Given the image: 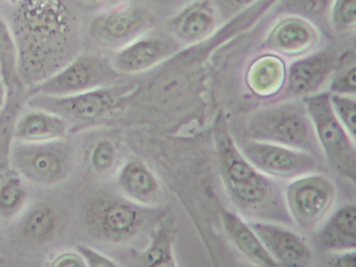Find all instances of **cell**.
I'll use <instances>...</instances> for the list:
<instances>
[{"label": "cell", "instance_id": "obj_1", "mask_svg": "<svg viewBox=\"0 0 356 267\" xmlns=\"http://www.w3.org/2000/svg\"><path fill=\"white\" fill-rule=\"evenodd\" d=\"M11 27L18 52V76L36 85L80 52L78 20L64 0H20Z\"/></svg>", "mask_w": 356, "mask_h": 267}, {"label": "cell", "instance_id": "obj_2", "mask_svg": "<svg viewBox=\"0 0 356 267\" xmlns=\"http://www.w3.org/2000/svg\"><path fill=\"white\" fill-rule=\"evenodd\" d=\"M214 147L220 177L235 208L247 220L291 223L278 179L260 172L233 140L224 114L213 124Z\"/></svg>", "mask_w": 356, "mask_h": 267}, {"label": "cell", "instance_id": "obj_3", "mask_svg": "<svg viewBox=\"0 0 356 267\" xmlns=\"http://www.w3.org/2000/svg\"><path fill=\"white\" fill-rule=\"evenodd\" d=\"M248 139L296 148L324 159L304 100L289 99L257 108L247 121Z\"/></svg>", "mask_w": 356, "mask_h": 267}, {"label": "cell", "instance_id": "obj_4", "mask_svg": "<svg viewBox=\"0 0 356 267\" xmlns=\"http://www.w3.org/2000/svg\"><path fill=\"white\" fill-rule=\"evenodd\" d=\"M10 163L30 183L43 187L59 185L74 169V148L64 139L47 142L12 143Z\"/></svg>", "mask_w": 356, "mask_h": 267}, {"label": "cell", "instance_id": "obj_5", "mask_svg": "<svg viewBox=\"0 0 356 267\" xmlns=\"http://www.w3.org/2000/svg\"><path fill=\"white\" fill-rule=\"evenodd\" d=\"M137 92L134 83H110L66 96L31 95L28 106L55 113L64 119L95 121L122 108Z\"/></svg>", "mask_w": 356, "mask_h": 267}, {"label": "cell", "instance_id": "obj_6", "mask_svg": "<svg viewBox=\"0 0 356 267\" xmlns=\"http://www.w3.org/2000/svg\"><path fill=\"white\" fill-rule=\"evenodd\" d=\"M151 218V208L127 197L97 196L87 202L84 220L92 235L108 243L134 239Z\"/></svg>", "mask_w": 356, "mask_h": 267}, {"label": "cell", "instance_id": "obj_7", "mask_svg": "<svg viewBox=\"0 0 356 267\" xmlns=\"http://www.w3.org/2000/svg\"><path fill=\"white\" fill-rule=\"evenodd\" d=\"M314 124L323 156L328 164L346 179L355 181V139L339 122L333 113L328 92H318L303 98Z\"/></svg>", "mask_w": 356, "mask_h": 267}, {"label": "cell", "instance_id": "obj_8", "mask_svg": "<svg viewBox=\"0 0 356 267\" xmlns=\"http://www.w3.org/2000/svg\"><path fill=\"white\" fill-rule=\"evenodd\" d=\"M337 198L334 181L320 171L291 179L284 200L291 222L305 231L318 229L332 211Z\"/></svg>", "mask_w": 356, "mask_h": 267}, {"label": "cell", "instance_id": "obj_9", "mask_svg": "<svg viewBox=\"0 0 356 267\" xmlns=\"http://www.w3.org/2000/svg\"><path fill=\"white\" fill-rule=\"evenodd\" d=\"M120 75L102 54L80 52L57 72L32 86L30 95H72L115 83Z\"/></svg>", "mask_w": 356, "mask_h": 267}, {"label": "cell", "instance_id": "obj_10", "mask_svg": "<svg viewBox=\"0 0 356 267\" xmlns=\"http://www.w3.org/2000/svg\"><path fill=\"white\" fill-rule=\"evenodd\" d=\"M247 160L260 172L275 179H291L322 169V159L296 148L248 139L238 145Z\"/></svg>", "mask_w": 356, "mask_h": 267}, {"label": "cell", "instance_id": "obj_11", "mask_svg": "<svg viewBox=\"0 0 356 267\" xmlns=\"http://www.w3.org/2000/svg\"><path fill=\"white\" fill-rule=\"evenodd\" d=\"M149 22V15L143 8H113L97 15L89 25L88 33L97 45L118 49L140 37Z\"/></svg>", "mask_w": 356, "mask_h": 267}, {"label": "cell", "instance_id": "obj_12", "mask_svg": "<svg viewBox=\"0 0 356 267\" xmlns=\"http://www.w3.org/2000/svg\"><path fill=\"white\" fill-rule=\"evenodd\" d=\"M247 221L278 266L303 267L312 262V250L305 240L286 225L273 221Z\"/></svg>", "mask_w": 356, "mask_h": 267}, {"label": "cell", "instance_id": "obj_13", "mask_svg": "<svg viewBox=\"0 0 356 267\" xmlns=\"http://www.w3.org/2000/svg\"><path fill=\"white\" fill-rule=\"evenodd\" d=\"M176 42L156 35H140L118 48L112 58V67L120 74H134L153 68L176 51Z\"/></svg>", "mask_w": 356, "mask_h": 267}, {"label": "cell", "instance_id": "obj_14", "mask_svg": "<svg viewBox=\"0 0 356 267\" xmlns=\"http://www.w3.org/2000/svg\"><path fill=\"white\" fill-rule=\"evenodd\" d=\"M334 58L326 52H316L291 63L286 70L287 93L293 97H307L318 93L334 71Z\"/></svg>", "mask_w": 356, "mask_h": 267}, {"label": "cell", "instance_id": "obj_15", "mask_svg": "<svg viewBox=\"0 0 356 267\" xmlns=\"http://www.w3.org/2000/svg\"><path fill=\"white\" fill-rule=\"evenodd\" d=\"M316 29L301 17H289L275 25L264 47L283 56H301L318 43Z\"/></svg>", "mask_w": 356, "mask_h": 267}, {"label": "cell", "instance_id": "obj_16", "mask_svg": "<svg viewBox=\"0 0 356 267\" xmlns=\"http://www.w3.org/2000/svg\"><path fill=\"white\" fill-rule=\"evenodd\" d=\"M118 184L124 197L143 207L153 208L161 200V185L155 173L139 159L128 161L120 168Z\"/></svg>", "mask_w": 356, "mask_h": 267}, {"label": "cell", "instance_id": "obj_17", "mask_svg": "<svg viewBox=\"0 0 356 267\" xmlns=\"http://www.w3.org/2000/svg\"><path fill=\"white\" fill-rule=\"evenodd\" d=\"M67 131V120L63 117L41 108H32L16 122L14 140L30 143L54 141L64 139Z\"/></svg>", "mask_w": 356, "mask_h": 267}, {"label": "cell", "instance_id": "obj_18", "mask_svg": "<svg viewBox=\"0 0 356 267\" xmlns=\"http://www.w3.org/2000/svg\"><path fill=\"white\" fill-rule=\"evenodd\" d=\"M220 218L229 239L254 264L262 267L278 266L243 217L228 209L222 208Z\"/></svg>", "mask_w": 356, "mask_h": 267}, {"label": "cell", "instance_id": "obj_19", "mask_svg": "<svg viewBox=\"0 0 356 267\" xmlns=\"http://www.w3.org/2000/svg\"><path fill=\"white\" fill-rule=\"evenodd\" d=\"M318 241L333 252L356 248V206L346 204L331 212L320 225Z\"/></svg>", "mask_w": 356, "mask_h": 267}, {"label": "cell", "instance_id": "obj_20", "mask_svg": "<svg viewBox=\"0 0 356 267\" xmlns=\"http://www.w3.org/2000/svg\"><path fill=\"white\" fill-rule=\"evenodd\" d=\"M286 79V67L279 56L266 54L256 58L247 71L248 87L260 97H272L282 90Z\"/></svg>", "mask_w": 356, "mask_h": 267}, {"label": "cell", "instance_id": "obj_21", "mask_svg": "<svg viewBox=\"0 0 356 267\" xmlns=\"http://www.w3.org/2000/svg\"><path fill=\"white\" fill-rule=\"evenodd\" d=\"M172 31L179 41L197 43L213 33L214 10L206 3L191 4L172 21Z\"/></svg>", "mask_w": 356, "mask_h": 267}, {"label": "cell", "instance_id": "obj_22", "mask_svg": "<svg viewBox=\"0 0 356 267\" xmlns=\"http://www.w3.org/2000/svg\"><path fill=\"white\" fill-rule=\"evenodd\" d=\"M137 266H176L172 238V222L170 218H162L154 227L149 242L143 252L134 257Z\"/></svg>", "mask_w": 356, "mask_h": 267}, {"label": "cell", "instance_id": "obj_23", "mask_svg": "<svg viewBox=\"0 0 356 267\" xmlns=\"http://www.w3.org/2000/svg\"><path fill=\"white\" fill-rule=\"evenodd\" d=\"M58 225L59 221L55 209L39 202L24 213L20 222V235L29 243L42 245L53 239L57 233Z\"/></svg>", "mask_w": 356, "mask_h": 267}, {"label": "cell", "instance_id": "obj_24", "mask_svg": "<svg viewBox=\"0 0 356 267\" xmlns=\"http://www.w3.org/2000/svg\"><path fill=\"white\" fill-rule=\"evenodd\" d=\"M28 187L19 175H11L0 181V220L11 221L26 208Z\"/></svg>", "mask_w": 356, "mask_h": 267}, {"label": "cell", "instance_id": "obj_25", "mask_svg": "<svg viewBox=\"0 0 356 267\" xmlns=\"http://www.w3.org/2000/svg\"><path fill=\"white\" fill-rule=\"evenodd\" d=\"M0 72L7 86L8 93L13 92L18 76V52L10 25L0 18Z\"/></svg>", "mask_w": 356, "mask_h": 267}, {"label": "cell", "instance_id": "obj_26", "mask_svg": "<svg viewBox=\"0 0 356 267\" xmlns=\"http://www.w3.org/2000/svg\"><path fill=\"white\" fill-rule=\"evenodd\" d=\"M118 147L112 140L104 138L93 144L89 154V162L97 175H105L111 172L118 164Z\"/></svg>", "mask_w": 356, "mask_h": 267}, {"label": "cell", "instance_id": "obj_27", "mask_svg": "<svg viewBox=\"0 0 356 267\" xmlns=\"http://www.w3.org/2000/svg\"><path fill=\"white\" fill-rule=\"evenodd\" d=\"M330 79L329 93L355 96L356 64L353 56L345 58L339 66L335 67Z\"/></svg>", "mask_w": 356, "mask_h": 267}, {"label": "cell", "instance_id": "obj_28", "mask_svg": "<svg viewBox=\"0 0 356 267\" xmlns=\"http://www.w3.org/2000/svg\"><path fill=\"white\" fill-rule=\"evenodd\" d=\"M329 93V92H328ZM331 108L339 122L343 125L353 139L356 137L355 96L329 93Z\"/></svg>", "mask_w": 356, "mask_h": 267}, {"label": "cell", "instance_id": "obj_29", "mask_svg": "<svg viewBox=\"0 0 356 267\" xmlns=\"http://www.w3.org/2000/svg\"><path fill=\"white\" fill-rule=\"evenodd\" d=\"M330 4L332 26L339 31L354 29L356 23V0H332Z\"/></svg>", "mask_w": 356, "mask_h": 267}, {"label": "cell", "instance_id": "obj_30", "mask_svg": "<svg viewBox=\"0 0 356 267\" xmlns=\"http://www.w3.org/2000/svg\"><path fill=\"white\" fill-rule=\"evenodd\" d=\"M332 0H285L284 10L302 16H316L322 14Z\"/></svg>", "mask_w": 356, "mask_h": 267}, {"label": "cell", "instance_id": "obj_31", "mask_svg": "<svg viewBox=\"0 0 356 267\" xmlns=\"http://www.w3.org/2000/svg\"><path fill=\"white\" fill-rule=\"evenodd\" d=\"M76 250L80 252L86 267H116L118 265L113 259L91 246L79 244Z\"/></svg>", "mask_w": 356, "mask_h": 267}, {"label": "cell", "instance_id": "obj_32", "mask_svg": "<svg viewBox=\"0 0 356 267\" xmlns=\"http://www.w3.org/2000/svg\"><path fill=\"white\" fill-rule=\"evenodd\" d=\"M49 266L54 267H86L82 256L78 250H64L58 252L51 259Z\"/></svg>", "mask_w": 356, "mask_h": 267}, {"label": "cell", "instance_id": "obj_33", "mask_svg": "<svg viewBox=\"0 0 356 267\" xmlns=\"http://www.w3.org/2000/svg\"><path fill=\"white\" fill-rule=\"evenodd\" d=\"M356 264L355 250H343L334 252L328 261L329 266L353 267Z\"/></svg>", "mask_w": 356, "mask_h": 267}, {"label": "cell", "instance_id": "obj_34", "mask_svg": "<svg viewBox=\"0 0 356 267\" xmlns=\"http://www.w3.org/2000/svg\"><path fill=\"white\" fill-rule=\"evenodd\" d=\"M220 6L227 10H239V8H245L249 6L250 4L253 3L255 0H218Z\"/></svg>", "mask_w": 356, "mask_h": 267}, {"label": "cell", "instance_id": "obj_35", "mask_svg": "<svg viewBox=\"0 0 356 267\" xmlns=\"http://www.w3.org/2000/svg\"><path fill=\"white\" fill-rule=\"evenodd\" d=\"M8 89L6 86L3 79L0 77V110L3 108L6 104V99H7Z\"/></svg>", "mask_w": 356, "mask_h": 267}, {"label": "cell", "instance_id": "obj_36", "mask_svg": "<svg viewBox=\"0 0 356 267\" xmlns=\"http://www.w3.org/2000/svg\"><path fill=\"white\" fill-rule=\"evenodd\" d=\"M159 1H168V0H159ZM170 1H172V0H170Z\"/></svg>", "mask_w": 356, "mask_h": 267}, {"label": "cell", "instance_id": "obj_37", "mask_svg": "<svg viewBox=\"0 0 356 267\" xmlns=\"http://www.w3.org/2000/svg\"><path fill=\"white\" fill-rule=\"evenodd\" d=\"M0 77H1V72H0Z\"/></svg>", "mask_w": 356, "mask_h": 267}]
</instances>
